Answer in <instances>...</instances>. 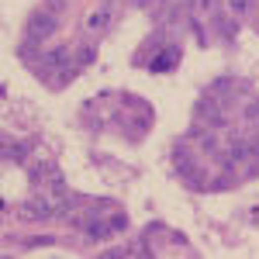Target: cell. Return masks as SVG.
Segmentation results:
<instances>
[{"mask_svg": "<svg viewBox=\"0 0 259 259\" xmlns=\"http://www.w3.org/2000/svg\"><path fill=\"white\" fill-rule=\"evenodd\" d=\"M59 31V18L52 14V11H38V14H31L28 18V28H24V38H31V41H45V38H52Z\"/></svg>", "mask_w": 259, "mask_h": 259, "instance_id": "obj_1", "label": "cell"}, {"mask_svg": "<svg viewBox=\"0 0 259 259\" xmlns=\"http://www.w3.org/2000/svg\"><path fill=\"white\" fill-rule=\"evenodd\" d=\"M111 24H114V0L100 4V7H94V11L87 14V31H90V35H100V31H107Z\"/></svg>", "mask_w": 259, "mask_h": 259, "instance_id": "obj_2", "label": "cell"}, {"mask_svg": "<svg viewBox=\"0 0 259 259\" xmlns=\"http://www.w3.org/2000/svg\"><path fill=\"white\" fill-rule=\"evenodd\" d=\"M177 62H180V45L169 41V45H162L159 52H156V59H149V69H152V73H166V69H173Z\"/></svg>", "mask_w": 259, "mask_h": 259, "instance_id": "obj_3", "label": "cell"}, {"mask_svg": "<svg viewBox=\"0 0 259 259\" xmlns=\"http://www.w3.org/2000/svg\"><path fill=\"white\" fill-rule=\"evenodd\" d=\"M69 62H73V52L66 49V45H59V49H52V52H45L38 59L41 69H69Z\"/></svg>", "mask_w": 259, "mask_h": 259, "instance_id": "obj_4", "label": "cell"}, {"mask_svg": "<svg viewBox=\"0 0 259 259\" xmlns=\"http://www.w3.org/2000/svg\"><path fill=\"white\" fill-rule=\"evenodd\" d=\"M83 232H87L90 239H104V235L111 232V225H104L97 214H87V218H83Z\"/></svg>", "mask_w": 259, "mask_h": 259, "instance_id": "obj_5", "label": "cell"}, {"mask_svg": "<svg viewBox=\"0 0 259 259\" xmlns=\"http://www.w3.org/2000/svg\"><path fill=\"white\" fill-rule=\"evenodd\" d=\"M28 156V145H7L4 149V162H21Z\"/></svg>", "mask_w": 259, "mask_h": 259, "instance_id": "obj_6", "label": "cell"}, {"mask_svg": "<svg viewBox=\"0 0 259 259\" xmlns=\"http://www.w3.org/2000/svg\"><path fill=\"white\" fill-rule=\"evenodd\" d=\"M94 56H97V49H94V45H80V49H76V62H80V66L94 62Z\"/></svg>", "mask_w": 259, "mask_h": 259, "instance_id": "obj_7", "label": "cell"}, {"mask_svg": "<svg viewBox=\"0 0 259 259\" xmlns=\"http://www.w3.org/2000/svg\"><path fill=\"white\" fill-rule=\"evenodd\" d=\"M218 28H221V35H225V38H235V31H239V24H235V21H228V18H218Z\"/></svg>", "mask_w": 259, "mask_h": 259, "instance_id": "obj_8", "label": "cell"}, {"mask_svg": "<svg viewBox=\"0 0 259 259\" xmlns=\"http://www.w3.org/2000/svg\"><path fill=\"white\" fill-rule=\"evenodd\" d=\"M228 4V11H235V14H249V7H252V0H225Z\"/></svg>", "mask_w": 259, "mask_h": 259, "instance_id": "obj_9", "label": "cell"}, {"mask_svg": "<svg viewBox=\"0 0 259 259\" xmlns=\"http://www.w3.org/2000/svg\"><path fill=\"white\" fill-rule=\"evenodd\" d=\"M107 225H111V232H124V228H128V218H124V214H111Z\"/></svg>", "mask_w": 259, "mask_h": 259, "instance_id": "obj_10", "label": "cell"}, {"mask_svg": "<svg viewBox=\"0 0 259 259\" xmlns=\"http://www.w3.org/2000/svg\"><path fill=\"white\" fill-rule=\"evenodd\" d=\"M197 4H200V11H204V14H214L221 0H197Z\"/></svg>", "mask_w": 259, "mask_h": 259, "instance_id": "obj_11", "label": "cell"}, {"mask_svg": "<svg viewBox=\"0 0 259 259\" xmlns=\"http://www.w3.org/2000/svg\"><path fill=\"white\" fill-rule=\"evenodd\" d=\"M62 7H66V0H45V11H52V14H59Z\"/></svg>", "mask_w": 259, "mask_h": 259, "instance_id": "obj_12", "label": "cell"}, {"mask_svg": "<svg viewBox=\"0 0 259 259\" xmlns=\"http://www.w3.org/2000/svg\"><path fill=\"white\" fill-rule=\"evenodd\" d=\"M128 256H149V249H145V242H135V245L128 249Z\"/></svg>", "mask_w": 259, "mask_h": 259, "instance_id": "obj_13", "label": "cell"}, {"mask_svg": "<svg viewBox=\"0 0 259 259\" xmlns=\"http://www.w3.org/2000/svg\"><path fill=\"white\" fill-rule=\"evenodd\" d=\"M245 118H249V121H259V100H252V104H249V111H245Z\"/></svg>", "mask_w": 259, "mask_h": 259, "instance_id": "obj_14", "label": "cell"}, {"mask_svg": "<svg viewBox=\"0 0 259 259\" xmlns=\"http://www.w3.org/2000/svg\"><path fill=\"white\" fill-rule=\"evenodd\" d=\"M28 245H56V239L52 235H41V239H31Z\"/></svg>", "mask_w": 259, "mask_h": 259, "instance_id": "obj_15", "label": "cell"}]
</instances>
